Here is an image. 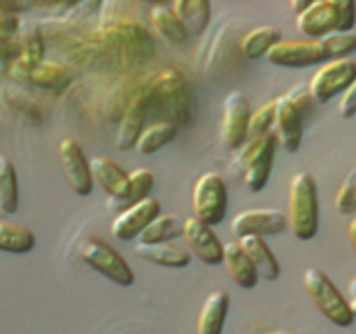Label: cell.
Segmentation results:
<instances>
[{
	"label": "cell",
	"mask_w": 356,
	"mask_h": 334,
	"mask_svg": "<svg viewBox=\"0 0 356 334\" xmlns=\"http://www.w3.org/2000/svg\"><path fill=\"white\" fill-rule=\"evenodd\" d=\"M89 165H92L94 183L103 187L107 196H116L125 187L129 172L122 170V165H118L116 161L107 159V156H94V159H89Z\"/></svg>",
	"instance_id": "cell-23"
},
{
	"label": "cell",
	"mask_w": 356,
	"mask_h": 334,
	"mask_svg": "<svg viewBox=\"0 0 356 334\" xmlns=\"http://www.w3.org/2000/svg\"><path fill=\"white\" fill-rule=\"evenodd\" d=\"M222 265H225L227 274L232 276V281L236 283L238 287H245L250 289L259 283V272H256V267L252 263V259L245 250L241 248L238 239L236 241H229L225 243V254H222Z\"/></svg>",
	"instance_id": "cell-20"
},
{
	"label": "cell",
	"mask_w": 356,
	"mask_h": 334,
	"mask_svg": "<svg viewBox=\"0 0 356 334\" xmlns=\"http://www.w3.org/2000/svg\"><path fill=\"white\" fill-rule=\"evenodd\" d=\"M303 287L309 301L314 303V308L330 323H334V326H339V328H348L354 323L350 301L341 294V289L334 285V281L323 270H318V267H307L303 272Z\"/></svg>",
	"instance_id": "cell-6"
},
{
	"label": "cell",
	"mask_w": 356,
	"mask_h": 334,
	"mask_svg": "<svg viewBox=\"0 0 356 334\" xmlns=\"http://www.w3.org/2000/svg\"><path fill=\"white\" fill-rule=\"evenodd\" d=\"M16 63L25 65L27 70H33L36 65L44 61V40L38 27H31L20 33L18 38V56L14 58Z\"/></svg>",
	"instance_id": "cell-33"
},
{
	"label": "cell",
	"mask_w": 356,
	"mask_h": 334,
	"mask_svg": "<svg viewBox=\"0 0 356 334\" xmlns=\"http://www.w3.org/2000/svg\"><path fill=\"white\" fill-rule=\"evenodd\" d=\"M274 116H276V105L265 103L263 107H259L256 111H252L250 118V129H248V141H259L263 136H270L274 132Z\"/></svg>",
	"instance_id": "cell-36"
},
{
	"label": "cell",
	"mask_w": 356,
	"mask_h": 334,
	"mask_svg": "<svg viewBox=\"0 0 356 334\" xmlns=\"http://www.w3.org/2000/svg\"><path fill=\"white\" fill-rule=\"evenodd\" d=\"M154 187V174L145 167H138V170L129 172V178L125 187L120 189L116 196H107V207L109 209H127L131 205L140 203V200L149 198V192Z\"/></svg>",
	"instance_id": "cell-18"
},
{
	"label": "cell",
	"mask_w": 356,
	"mask_h": 334,
	"mask_svg": "<svg viewBox=\"0 0 356 334\" xmlns=\"http://www.w3.org/2000/svg\"><path fill=\"white\" fill-rule=\"evenodd\" d=\"M276 145L278 143L274 134L263 136L259 141H248L241 150H236L234 159L229 161V167H227L229 176L234 181L243 178L245 187H248L252 194L261 192L272 176Z\"/></svg>",
	"instance_id": "cell-5"
},
{
	"label": "cell",
	"mask_w": 356,
	"mask_h": 334,
	"mask_svg": "<svg viewBox=\"0 0 356 334\" xmlns=\"http://www.w3.org/2000/svg\"><path fill=\"white\" fill-rule=\"evenodd\" d=\"M147 92H149V103L159 111L167 116V120L174 125H187L194 114V96L192 87H189L187 76L178 70V67L170 65L163 67L159 74L152 76L147 81Z\"/></svg>",
	"instance_id": "cell-2"
},
{
	"label": "cell",
	"mask_w": 356,
	"mask_h": 334,
	"mask_svg": "<svg viewBox=\"0 0 356 334\" xmlns=\"http://www.w3.org/2000/svg\"><path fill=\"white\" fill-rule=\"evenodd\" d=\"M334 203H337V209L341 212V214H348V216L356 214V165L348 174H345Z\"/></svg>",
	"instance_id": "cell-37"
},
{
	"label": "cell",
	"mask_w": 356,
	"mask_h": 334,
	"mask_svg": "<svg viewBox=\"0 0 356 334\" xmlns=\"http://www.w3.org/2000/svg\"><path fill=\"white\" fill-rule=\"evenodd\" d=\"M265 334H296V332H289V330H272V332H265Z\"/></svg>",
	"instance_id": "cell-45"
},
{
	"label": "cell",
	"mask_w": 356,
	"mask_h": 334,
	"mask_svg": "<svg viewBox=\"0 0 356 334\" xmlns=\"http://www.w3.org/2000/svg\"><path fill=\"white\" fill-rule=\"evenodd\" d=\"M267 63L276 67H309L314 63H327V56L323 51L321 40H281L265 56Z\"/></svg>",
	"instance_id": "cell-14"
},
{
	"label": "cell",
	"mask_w": 356,
	"mask_h": 334,
	"mask_svg": "<svg viewBox=\"0 0 356 334\" xmlns=\"http://www.w3.org/2000/svg\"><path fill=\"white\" fill-rule=\"evenodd\" d=\"M18 209V176L7 156H0V212L14 214Z\"/></svg>",
	"instance_id": "cell-32"
},
{
	"label": "cell",
	"mask_w": 356,
	"mask_h": 334,
	"mask_svg": "<svg viewBox=\"0 0 356 334\" xmlns=\"http://www.w3.org/2000/svg\"><path fill=\"white\" fill-rule=\"evenodd\" d=\"M36 245V234L18 223L0 221V252L27 254Z\"/></svg>",
	"instance_id": "cell-28"
},
{
	"label": "cell",
	"mask_w": 356,
	"mask_h": 334,
	"mask_svg": "<svg viewBox=\"0 0 356 334\" xmlns=\"http://www.w3.org/2000/svg\"><path fill=\"white\" fill-rule=\"evenodd\" d=\"M356 81V58H339L323 63L314 76L309 78V94L316 103H327V100L343 94Z\"/></svg>",
	"instance_id": "cell-8"
},
{
	"label": "cell",
	"mask_w": 356,
	"mask_h": 334,
	"mask_svg": "<svg viewBox=\"0 0 356 334\" xmlns=\"http://www.w3.org/2000/svg\"><path fill=\"white\" fill-rule=\"evenodd\" d=\"M20 3H0V33H16L20 27V20L16 11L20 9Z\"/></svg>",
	"instance_id": "cell-38"
},
{
	"label": "cell",
	"mask_w": 356,
	"mask_h": 334,
	"mask_svg": "<svg viewBox=\"0 0 356 334\" xmlns=\"http://www.w3.org/2000/svg\"><path fill=\"white\" fill-rule=\"evenodd\" d=\"M350 308H352V315H354V321H356V299H350Z\"/></svg>",
	"instance_id": "cell-46"
},
{
	"label": "cell",
	"mask_w": 356,
	"mask_h": 334,
	"mask_svg": "<svg viewBox=\"0 0 356 334\" xmlns=\"http://www.w3.org/2000/svg\"><path fill=\"white\" fill-rule=\"evenodd\" d=\"M81 259L94 267L98 274H103L109 281H114L118 285H131L134 283V270L129 263L122 259V254H118L109 243L103 239L92 237L83 243L81 248Z\"/></svg>",
	"instance_id": "cell-9"
},
{
	"label": "cell",
	"mask_w": 356,
	"mask_h": 334,
	"mask_svg": "<svg viewBox=\"0 0 356 334\" xmlns=\"http://www.w3.org/2000/svg\"><path fill=\"white\" fill-rule=\"evenodd\" d=\"M3 103L7 105V109L14 111L16 116L25 118L29 122H40L42 120V109L33 98H29L27 94H22L20 89L5 85L3 87Z\"/></svg>",
	"instance_id": "cell-34"
},
{
	"label": "cell",
	"mask_w": 356,
	"mask_h": 334,
	"mask_svg": "<svg viewBox=\"0 0 356 334\" xmlns=\"http://www.w3.org/2000/svg\"><path fill=\"white\" fill-rule=\"evenodd\" d=\"M134 250H136V254L143 256L145 261L163 265V267H185L192 261V254L183 248H178L174 243H156V245L136 243Z\"/></svg>",
	"instance_id": "cell-24"
},
{
	"label": "cell",
	"mask_w": 356,
	"mask_h": 334,
	"mask_svg": "<svg viewBox=\"0 0 356 334\" xmlns=\"http://www.w3.org/2000/svg\"><path fill=\"white\" fill-rule=\"evenodd\" d=\"M145 85H147V83L122 81V83H118L114 89H111V94L107 98V105H105L107 120L120 122V118L125 116V111L129 109V105L136 100V96L145 89Z\"/></svg>",
	"instance_id": "cell-29"
},
{
	"label": "cell",
	"mask_w": 356,
	"mask_h": 334,
	"mask_svg": "<svg viewBox=\"0 0 356 334\" xmlns=\"http://www.w3.org/2000/svg\"><path fill=\"white\" fill-rule=\"evenodd\" d=\"M149 22L154 31L170 45H183L189 38V31L185 29L183 20L172 9V5H156L149 11Z\"/></svg>",
	"instance_id": "cell-22"
},
{
	"label": "cell",
	"mask_w": 356,
	"mask_h": 334,
	"mask_svg": "<svg viewBox=\"0 0 356 334\" xmlns=\"http://www.w3.org/2000/svg\"><path fill=\"white\" fill-rule=\"evenodd\" d=\"M350 294H352V299H356V276L352 278V283H350Z\"/></svg>",
	"instance_id": "cell-44"
},
{
	"label": "cell",
	"mask_w": 356,
	"mask_h": 334,
	"mask_svg": "<svg viewBox=\"0 0 356 334\" xmlns=\"http://www.w3.org/2000/svg\"><path fill=\"white\" fill-rule=\"evenodd\" d=\"M185 221L174 214H161L156 216L138 237V243L143 245H156V243H170L176 237H183Z\"/></svg>",
	"instance_id": "cell-27"
},
{
	"label": "cell",
	"mask_w": 356,
	"mask_h": 334,
	"mask_svg": "<svg viewBox=\"0 0 356 334\" xmlns=\"http://www.w3.org/2000/svg\"><path fill=\"white\" fill-rule=\"evenodd\" d=\"M309 5H312L309 0H292V7L296 9V14H303V11H305Z\"/></svg>",
	"instance_id": "cell-43"
},
{
	"label": "cell",
	"mask_w": 356,
	"mask_h": 334,
	"mask_svg": "<svg viewBox=\"0 0 356 334\" xmlns=\"http://www.w3.org/2000/svg\"><path fill=\"white\" fill-rule=\"evenodd\" d=\"M287 228L298 241H309L318 232V187L312 172L300 170L289 181Z\"/></svg>",
	"instance_id": "cell-3"
},
{
	"label": "cell",
	"mask_w": 356,
	"mask_h": 334,
	"mask_svg": "<svg viewBox=\"0 0 356 334\" xmlns=\"http://www.w3.org/2000/svg\"><path fill=\"white\" fill-rule=\"evenodd\" d=\"M161 214H163L161 200L149 196L136 205L118 212L114 221H111V234H114V239H118V241H134V239H138L143 230Z\"/></svg>",
	"instance_id": "cell-15"
},
{
	"label": "cell",
	"mask_w": 356,
	"mask_h": 334,
	"mask_svg": "<svg viewBox=\"0 0 356 334\" xmlns=\"http://www.w3.org/2000/svg\"><path fill=\"white\" fill-rule=\"evenodd\" d=\"M172 9L178 14V18L183 20L189 36H194V33L198 36V33H203L209 25L211 5L207 0H174Z\"/></svg>",
	"instance_id": "cell-26"
},
{
	"label": "cell",
	"mask_w": 356,
	"mask_h": 334,
	"mask_svg": "<svg viewBox=\"0 0 356 334\" xmlns=\"http://www.w3.org/2000/svg\"><path fill=\"white\" fill-rule=\"evenodd\" d=\"M58 159H60L63 174L67 178V183H70L72 192L78 196L92 194V189H94L92 165H89L81 143L74 138H63L58 143Z\"/></svg>",
	"instance_id": "cell-11"
},
{
	"label": "cell",
	"mask_w": 356,
	"mask_h": 334,
	"mask_svg": "<svg viewBox=\"0 0 356 334\" xmlns=\"http://www.w3.org/2000/svg\"><path fill=\"white\" fill-rule=\"evenodd\" d=\"M229 312V294L225 289H214L203 301L196 321V334H222L225 319Z\"/></svg>",
	"instance_id": "cell-19"
},
{
	"label": "cell",
	"mask_w": 356,
	"mask_h": 334,
	"mask_svg": "<svg viewBox=\"0 0 356 334\" xmlns=\"http://www.w3.org/2000/svg\"><path fill=\"white\" fill-rule=\"evenodd\" d=\"M98 38L111 54V58L127 70H140L156 54L152 31L134 18H114L103 22L98 29Z\"/></svg>",
	"instance_id": "cell-1"
},
{
	"label": "cell",
	"mask_w": 356,
	"mask_h": 334,
	"mask_svg": "<svg viewBox=\"0 0 356 334\" xmlns=\"http://www.w3.org/2000/svg\"><path fill=\"white\" fill-rule=\"evenodd\" d=\"M276 105V116H274V136L276 143L287 154H294L300 148V141H303V127H305V118L300 116V111L294 107V103L289 100L287 94L278 96L274 100Z\"/></svg>",
	"instance_id": "cell-16"
},
{
	"label": "cell",
	"mask_w": 356,
	"mask_h": 334,
	"mask_svg": "<svg viewBox=\"0 0 356 334\" xmlns=\"http://www.w3.org/2000/svg\"><path fill=\"white\" fill-rule=\"evenodd\" d=\"M18 56L16 33H0V61H14Z\"/></svg>",
	"instance_id": "cell-41"
},
{
	"label": "cell",
	"mask_w": 356,
	"mask_h": 334,
	"mask_svg": "<svg viewBox=\"0 0 356 334\" xmlns=\"http://www.w3.org/2000/svg\"><path fill=\"white\" fill-rule=\"evenodd\" d=\"M287 228V214L281 209H243L232 218V234L236 239L243 237H274Z\"/></svg>",
	"instance_id": "cell-12"
},
{
	"label": "cell",
	"mask_w": 356,
	"mask_h": 334,
	"mask_svg": "<svg viewBox=\"0 0 356 334\" xmlns=\"http://www.w3.org/2000/svg\"><path fill=\"white\" fill-rule=\"evenodd\" d=\"M252 107L245 92L236 89L229 92L225 103H222V120H220V145L225 150L234 152L241 150L248 143V129H250Z\"/></svg>",
	"instance_id": "cell-10"
},
{
	"label": "cell",
	"mask_w": 356,
	"mask_h": 334,
	"mask_svg": "<svg viewBox=\"0 0 356 334\" xmlns=\"http://www.w3.org/2000/svg\"><path fill=\"white\" fill-rule=\"evenodd\" d=\"M149 109H152L149 92H147V85H145V89L136 96V100L129 105L125 116H122L118 122V129H116V136H114V143H116L118 150H134L136 148L143 129L147 127L145 125V118H147Z\"/></svg>",
	"instance_id": "cell-17"
},
{
	"label": "cell",
	"mask_w": 356,
	"mask_h": 334,
	"mask_svg": "<svg viewBox=\"0 0 356 334\" xmlns=\"http://www.w3.org/2000/svg\"><path fill=\"white\" fill-rule=\"evenodd\" d=\"M339 111H341L343 118H352L356 114V81L341 94Z\"/></svg>",
	"instance_id": "cell-40"
},
{
	"label": "cell",
	"mask_w": 356,
	"mask_h": 334,
	"mask_svg": "<svg viewBox=\"0 0 356 334\" xmlns=\"http://www.w3.org/2000/svg\"><path fill=\"white\" fill-rule=\"evenodd\" d=\"M194 216L207 225L222 223L227 214V185L218 172H205L196 178L192 187Z\"/></svg>",
	"instance_id": "cell-7"
},
{
	"label": "cell",
	"mask_w": 356,
	"mask_h": 334,
	"mask_svg": "<svg viewBox=\"0 0 356 334\" xmlns=\"http://www.w3.org/2000/svg\"><path fill=\"white\" fill-rule=\"evenodd\" d=\"M281 40L283 36L278 27H254L241 36V54L250 61L265 58L274 45H278Z\"/></svg>",
	"instance_id": "cell-25"
},
{
	"label": "cell",
	"mask_w": 356,
	"mask_h": 334,
	"mask_svg": "<svg viewBox=\"0 0 356 334\" xmlns=\"http://www.w3.org/2000/svg\"><path fill=\"white\" fill-rule=\"evenodd\" d=\"M296 27L309 40H321L337 31L356 29L354 0H314L296 16Z\"/></svg>",
	"instance_id": "cell-4"
},
{
	"label": "cell",
	"mask_w": 356,
	"mask_h": 334,
	"mask_svg": "<svg viewBox=\"0 0 356 334\" xmlns=\"http://www.w3.org/2000/svg\"><path fill=\"white\" fill-rule=\"evenodd\" d=\"M241 248L245 250V254L250 256L256 272H259L261 278L265 281H276L281 276V265H278L274 252L270 250V245L265 243V239L261 237H243L238 239Z\"/></svg>",
	"instance_id": "cell-21"
},
{
	"label": "cell",
	"mask_w": 356,
	"mask_h": 334,
	"mask_svg": "<svg viewBox=\"0 0 356 334\" xmlns=\"http://www.w3.org/2000/svg\"><path fill=\"white\" fill-rule=\"evenodd\" d=\"M348 239H350V243H352V250H354V254H356V214L350 218V223H348Z\"/></svg>",
	"instance_id": "cell-42"
},
{
	"label": "cell",
	"mask_w": 356,
	"mask_h": 334,
	"mask_svg": "<svg viewBox=\"0 0 356 334\" xmlns=\"http://www.w3.org/2000/svg\"><path fill=\"white\" fill-rule=\"evenodd\" d=\"M176 136V125L170 120H156L152 125H147L143 129L140 138L136 143V150L140 156H149V154H156L161 148H165L167 143Z\"/></svg>",
	"instance_id": "cell-30"
},
{
	"label": "cell",
	"mask_w": 356,
	"mask_h": 334,
	"mask_svg": "<svg viewBox=\"0 0 356 334\" xmlns=\"http://www.w3.org/2000/svg\"><path fill=\"white\" fill-rule=\"evenodd\" d=\"M72 81V72L67 70L65 65L60 63H51V61H42L40 65H36L29 74V83L36 85V87H42V89H54V92H58V89L67 87Z\"/></svg>",
	"instance_id": "cell-31"
},
{
	"label": "cell",
	"mask_w": 356,
	"mask_h": 334,
	"mask_svg": "<svg viewBox=\"0 0 356 334\" xmlns=\"http://www.w3.org/2000/svg\"><path fill=\"white\" fill-rule=\"evenodd\" d=\"M321 45H323V51L327 56V61L350 58V54L356 51V29L330 33V36L321 38Z\"/></svg>",
	"instance_id": "cell-35"
},
{
	"label": "cell",
	"mask_w": 356,
	"mask_h": 334,
	"mask_svg": "<svg viewBox=\"0 0 356 334\" xmlns=\"http://www.w3.org/2000/svg\"><path fill=\"white\" fill-rule=\"evenodd\" d=\"M287 96L294 103V107L300 111V116H303V118L312 116V111H314V107H316V100H314V96L309 94L307 87H296Z\"/></svg>",
	"instance_id": "cell-39"
},
{
	"label": "cell",
	"mask_w": 356,
	"mask_h": 334,
	"mask_svg": "<svg viewBox=\"0 0 356 334\" xmlns=\"http://www.w3.org/2000/svg\"><path fill=\"white\" fill-rule=\"evenodd\" d=\"M183 239H185V245H187V252L194 254L196 259H200L207 265L222 263L225 245L220 243V239L216 237V232L211 230V225H207V223L198 221L196 216L185 218Z\"/></svg>",
	"instance_id": "cell-13"
}]
</instances>
